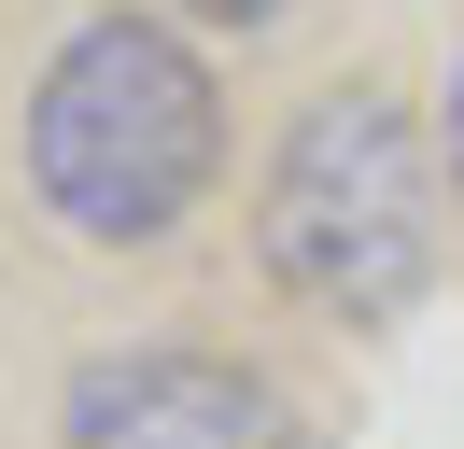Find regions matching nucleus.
<instances>
[{"instance_id":"nucleus-1","label":"nucleus","mask_w":464,"mask_h":449,"mask_svg":"<svg viewBox=\"0 0 464 449\" xmlns=\"http://www.w3.org/2000/svg\"><path fill=\"white\" fill-rule=\"evenodd\" d=\"M226 168V84L169 14H85L29 84V196L85 253H155Z\"/></svg>"},{"instance_id":"nucleus-3","label":"nucleus","mask_w":464,"mask_h":449,"mask_svg":"<svg viewBox=\"0 0 464 449\" xmlns=\"http://www.w3.org/2000/svg\"><path fill=\"white\" fill-rule=\"evenodd\" d=\"M57 449H295V407H282V379L239 365V351L141 337V351H85L71 365Z\"/></svg>"},{"instance_id":"nucleus-2","label":"nucleus","mask_w":464,"mask_h":449,"mask_svg":"<svg viewBox=\"0 0 464 449\" xmlns=\"http://www.w3.org/2000/svg\"><path fill=\"white\" fill-rule=\"evenodd\" d=\"M254 267L324 323H408L436 281V183H422V127L380 84H324L254 183Z\"/></svg>"},{"instance_id":"nucleus-5","label":"nucleus","mask_w":464,"mask_h":449,"mask_svg":"<svg viewBox=\"0 0 464 449\" xmlns=\"http://www.w3.org/2000/svg\"><path fill=\"white\" fill-rule=\"evenodd\" d=\"M183 14H198V28H282L295 0H183Z\"/></svg>"},{"instance_id":"nucleus-4","label":"nucleus","mask_w":464,"mask_h":449,"mask_svg":"<svg viewBox=\"0 0 464 449\" xmlns=\"http://www.w3.org/2000/svg\"><path fill=\"white\" fill-rule=\"evenodd\" d=\"M436 155H450V211H464V43H450V84H436Z\"/></svg>"}]
</instances>
